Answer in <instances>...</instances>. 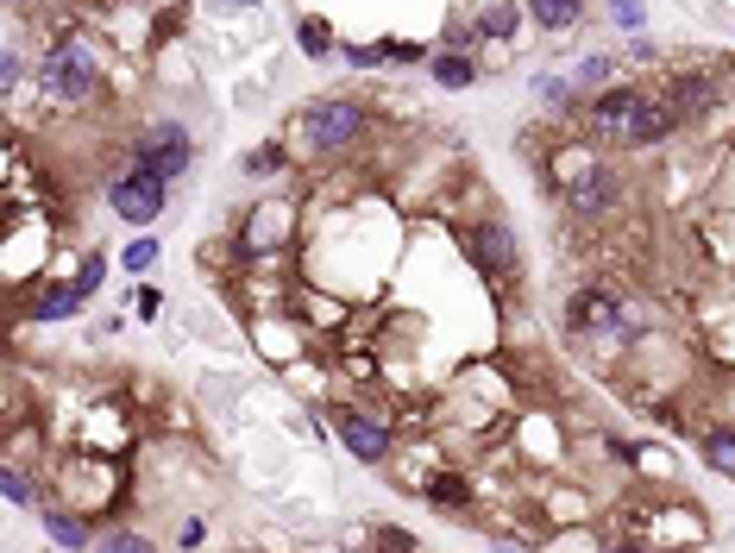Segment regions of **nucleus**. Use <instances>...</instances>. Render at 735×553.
Listing matches in <instances>:
<instances>
[{"label":"nucleus","instance_id":"nucleus-14","mask_svg":"<svg viewBox=\"0 0 735 553\" xmlns=\"http://www.w3.org/2000/svg\"><path fill=\"white\" fill-rule=\"evenodd\" d=\"M76 308H82L76 283H51V290H38V302H32V315H38V321H63V315H76Z\"/></svg>","mask_w":735,"mask_h":553},{"label":"nucleus","instance_id":"nucleus-17","mask_svg":"<svg viewBox=\"0 0 735 553\" xmlns=\"http://www.w3.org/2000/svg\"><path fill=\"white\" fill-rule=\"evenodd\" d=\"M609 75H616V57H584L579 70H572V82H579V89H591V95H604Z\"/></svg>","mask_w":735,"mask_h":553},{"label":"nucleus","instance_id":"nucleus-11","mask_svg":"<svg viewBox=\"0 0 735 553\" xmlns=\"http://www.w3.org/2000/svg\"><path fill=\"white\" fill-rule=\"evenodd\" d=\"M666 101H673L685 120H691V114H704L710 101H716V82H710V75H698V70H679L673 82H666Z\"/></svg>","mask_w":735,"mask_h":553},{"label":"nucleus","instance_id":"nucleus-22","mask_svg":"<svg viewBox=\"0 0 735 553\" xmlns=\"http://www.w3.org/2000/svg\"><path fill=\"white\" fill-rule=\"evenodd\" d=\"M271 170H283V145H258L246 157V176H271Z\"/></svg>","mask_w":735,"mask_h":553},{"label":"nucleus","instance_id":"nucleus-2","mask_svg":"<svg viewBox=\"0 0 735 553\" xmlns=\"http://www.w3.org/2000/svg\"><path fill=\"white\" fill-rule=\"evenodd\" d=\"M566 327H572L579 340H635V333H641V321L623 308V296H616V290H597V283L572 290V302H566Z\"/></svg>","mask_w":735,"mask_h":553},{"label":"nucleus","instance_id":"nucleus-6","mask_svg":"<svg viewBox=\"0 0 735 553\" xmlns=\"http://www.w3.org/2000/svg\"><path fill=\"white\" fill-rule=\"evenodd\" d=\"M641 101H648V89H604V95L584 107V132H591V139H604V145H629Z\"/></svg>","mask_w":735,"mask_h":553},{"label":"nucleus","instance_id":"nucleus-10","mask_svg":"<svg viewBox=\"0 0 735 553\" xmlns=\"http://www.w3.org/2000/svg\"><path fill=\"white\" fill-rule=\"evenodd\" d=\"M685 126V114L679 107H673V101H666V89H660V95H648L641 101V114H635V132H629V145H666V139H673V132H679Z\"/></svg>","mask_w":735,"mask_h":553},{"label":"nucleus","instance_id":"nucleus-16","mask_svg":"<svg viewBox=\"0 0 735 553\" xmlns=\"http://www.w3.org/2000/svg\"><path fill=\"white\" fill-rule=\"evenodd\" d=\"M45 528H51L57 548H88V528H82L76 516H63V509H45Z\"/></svg>","mask_w":735,"mask_h":553},{"label":"nucleus","instance_id":"nucleus-25","mask_svg":"<svg viewBox=\"0 0 735 553\" xmlns=\"http://www.w3.org/2000/svg\"><path fill=\"white\" fill-rule=\"evenodd\" d=\"M609 13H616L623 32H641V0H609Z\"/></svg>","mask_w":735,"mask_h":553},{"label":"nucleus","instance_id":"nucleus-18","mask_svg":"<svg viewBox=\"0 0 735 553\" xmlns=\"http://www.w3.org/2000/svg\"><path fill=\"white\" fill-rule=\"evenodd\" d=\"M515 20H522V7H515V0H497V7L478 20V32H484V38H509V32H515Z\"/></svg>","mask_w":735,"mask_h":553},{"label":"nucleus","instance_id":"nucleus-1","mask_svg":"<svg viewBox=\"0 0 735 553\" xmlns=\"http://www.w3.org/2000/svg\"><path fill=\"white\" fill-rule=\"evenodd\" d=\"M38 89L57 101H88L102 89V63H95V45L76 38V32H63L45 57H38Z\"/></svg>","mask_w":735,"mask_h":553},{"label":"nucleus","instance_id":"nucleus-28","mask_svg":"<svg viewBox=\"0 0 735 553\" xmlns=\"http://www.w3.org/2000/svg\"><path fill=\"white\" fill-rule=\"evenodd\" d=\"M472 38H478V25H453V32H447V45H453V50H465Z\"/></svg>","mask_w":735,"mask_h":553},{"label":"nucleus","instance_id":"nucleus-3","mask_svg":"<svg viewBox=\"0 0 735 553\" xmlns=\"http://www.w3.org/2000/svg\"><path fill=\"white\" fill-rule=\"evenodd\" d=\"M303 139L315 151H346L365 132V107L358 101H346V95H321V101H308L303 107Z\"/></svg>","mask_w":735,"mask_h":553},{"label":"nucleus","instance_id":"nucleus-13","mask_svg":"<svg viewBox=\"0 0 735 553\" xmlns=\"http://www.w3.org/2000/svg\"><path fill=\"white\" fill-rule=\"evenodd\" d=\"M529 20L547 32H572L584 20V0H529Z\"/></svg>","mask_w":735,"mask_h":553},{"label":"nucleus","instance_id":"nucleus-8","mask_svg":"<svg viewBox=\"0 0 735 553\" xmlns=\"http://www.w3.org/2000/svg\"><path fill=\"white\" fill-rule=\"evenodd\" d=\"M616 201H623L616 164H584V170L566 176V208H572V214H609Z\"/></svg>","mask_w":735,"mask_h":553},{"label":"nucleus","instance_id":"nucleus-5","mask_svg":"<svg viewBox=\"0 0 735 553\" xmlns=\"http://www.w3.org/2000/svg\"><path fill=\"white\" fill-rule=\"evenodd\" d=\"M164 189H170V183H157V176H145L132 164V170L107 176V208H114L127 226H152L157 214H164Z\"/></svg>","mask_w":735,"mask_h":553},{"label":"nucleus","instance_id":"nucleus-12","mask_svg":"<svg viewBox=\"0 0 735 553\" xmlns=\"http://www.w3.org/2000/svg\"><path fill=\"white\" fill-rule=\"evenodd\" d=\"M428 75L440 89H472V82H478V63L459 57V50H440V57H428Z\"/></svg>","mask_w":735,"mask_h":553},{"label":"nucleus","instance_id":"nucleus-23","mask_svg":"<svg viewBox=\"0 0 735 553\" xmlns=\"http://www.w3.org/2000/svg\"><path fill=\"white\" fill-rule=\"evenodd\" d=\"M534 95L547 101V107H566V101H572V82H559V75H541V82H534Z\"/></svg>","mask_w":735,"mask_h":553},{"label":"nucleus","instance_id":"nucleus-24","mask_svg":"<svg viewBox=\"0 0 735 553\" xmlns=\"http://www.w3.org/2000/svg\"><path fill=\"white\" fill-rule=\"evenodd\" d=\"M157 264V239H139V246H127V271H152Z\"/></svg>","mask_w":735,"mask_h":553},{"label":"nucleus","instance_id":"nucleus-7","mask_svg":"<svg viewBox=\"0 0 735 553\" xmlns=\"http://www.w3.org/2000/svg\"><path fill=\"white\" fill-rule=\"evenodd\" d=\"M465 251H472V264H478L484 276H515L522 271V251H515V233H509L503 221H472L465 226Z\"/></svg>","mask_w":735,"mask_h":553},{"label":"nucleus","instance_id":"nucleus-26","mask_svg":"<svg viewBox=\"0 0 735 553\" xmlns=\"http://www.w3.org/2000/svg\"><path fill=\"white\" fill-rule=\"evenodd\" d=\"M38 491H32V472H7V503H32Z\"/></svg>","mask_w":735,"mask_h":553},{"label":"nucleus","instance_id":"nucleus-21","mask_svg":"<svg viewBox=\"0 0 735 553\" xmlns=\"http://www.w3.org/2000/svg\"><path fill=\"white\" fill-rule=\"evenodd\" d=\"M303 50H308V57H328V50H333L328 20H303Z\"/></svg>","mask_w":735,"mask_h":553},{"label":"nucleus","instance_id":"nucleus-4","mask_svg":"<svg viewBox=\"0 0 735 553\" xmlns=\"http://www.w3.org/2000/svg\"><path fill=\"white\" fill-rule=\"evenodd\" d=\"M189 157H195V139H189V126H177V120L145 126L139 145H132V164L145 176H157V183H177V176L189 170Z\"/></svg>","mask_w":735,"mask_h":553},{"label":"nucleus","instance_id":"nucleus-20","mask_svg":"<svg viewBox=\"0 0 735 553\" xmlns=\"http://www.w3.org/2000/svg\"><path fill=\"white\" fill-rule=\"evenodd\" d=\"M428 497H434V503H453V509H459V503L472 497V484H465V478H453V472H440V478L428 484Z\"/></svg>","mask_w":735,"mask_h":553},{"label":"nucleus","instance_id":"nucleus-27","mask_svg":"<svg viewBox=\"0 0 735 553\" xmlns=\"http://www.w3.org/2000/svg\"><path fill=\"white\" fill-rule=\"evenodd\" d=\"M95 283H102V258H88V264H82V276H76V290H82V296H88V290H95Z\"/></svg>","mask_w":735,"mask_h":553},{"label":"nucleus","instance_id":"nucleus-15","mask_svg":"<svg viewBox=\"0 0 735 553\" xmlns=\"http://www.w3.org/2000/svg\"><path fill=\"white\" fill-rule=\"evenodd\" d=\"M704 459H710V472L735 478V427H710V434H704Z\"/></svg>","mask_w":735,"mask_h":553},{"label":"nucleus","instance_id":"nucleus-9","mask_svg":"<svg viewBox=\"0 0 735 553\" xmlns=\"http://www.w3.org/2000/svg\"><path fill=\"white\" fill-rule=\"evenodd\" d=\"M333 434H340V440H346V452H353V459H365V466H383V459H390V427H383L378 415H358V409H346Z\"/></svg>","mask_w":735,"mask_h":553},{"label":"nucleus","instance_id":"nucleus-19","mask_svg":"<svg viewBox=\"0 0 735 553\" xmlns=\"http://www.w3.org/2000/svg\"><path fill=\"white\" fill-rule=\"evenodd\" d=\"M95 553H157L145 534H132V528H114V534H102L95 541Z\"/></svg>","mask_w":735,"mask_h":553}]
</instances>
